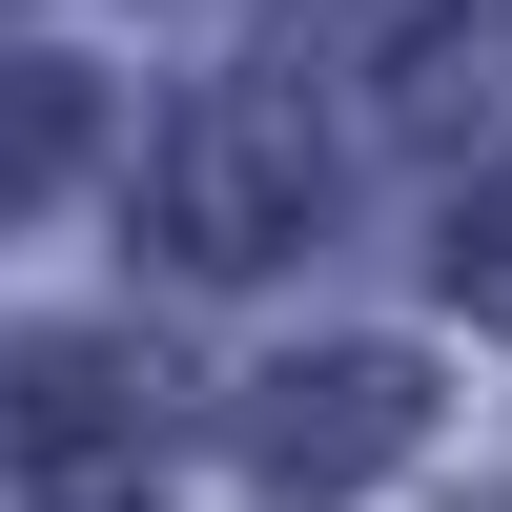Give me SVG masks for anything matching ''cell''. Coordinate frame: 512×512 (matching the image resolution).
<instances>
[{
	"label": "cell",
	"mask_w": 512,
	"mask_h": 512,
	"mask_svg": "<svg viewBox=\"0 0 512 512\" xmlns=\"http://www.w3.org/2000/svg\"><path fill=\"white\" fill-rule=\"evenodd\" d=\"M0 472L41 512H123L144 492V349H21L0 369Z\"/></svg>",
	"instance_id": "7a4b0ae2"
},
{
	"label": "cell",
	"mask_w": 512,
	"mask_h": 512,
	"mask_svg": "<svg viewBox=\"0 0 512 512\" xmlns=\"http://www.w3.org/2000/svg\"><path fill=\"white\" fill-rule=\"evenodd\" d=\"M308 205H328V144H308L287 82H205L164 123V164H144V246L164 267H287Z\"/></svg>",
	"instance_id": "6da1fadb"
},
{
	"label": "cell",
	"mask_w": 512,
	"mask_h": 512,
	"mask_svg": "<svg viewBox=\"0 0 512 512\" xmlns=\"http://www.w3.org/2000/svg\"><path fill=\"white\" fill-rule=\"evenodd\" d=\"M410 431H431V369H410V349H287L267 390H246V472H287V492L390 472Z\"/></svg>",
	"instance_id": "3957f363"
},
{
	"label": "cell",
	"mask_w": 512,
	"mask_h": 512,
	"mask_svg": "<svg viewBox=\"0 0 512 512\" xmlns=\"http://www.w3.org/2000/svg\"><path fill=\"white\" fill-rule=\"evenodd\" d=\"M451 308H472V328H512V164L451 205Z\"/></svg>",
	"instance_id": "5b68a950"
},
{
	"label": "cell",
	"mask_w": 512,
	"mask_h": 512,
	"mask_svg": "<svg viewBox=\"0 0 512 512\" xmlns=\"http://www.w3.org/2000/svg\"><path fill=\"white\" fill-rule=\"evenodd\" d=\"M62 164H82V82L62 62H0V205H41Z\"/></svg>",
	"instance_id": "277c9868"
}]
</instances>
